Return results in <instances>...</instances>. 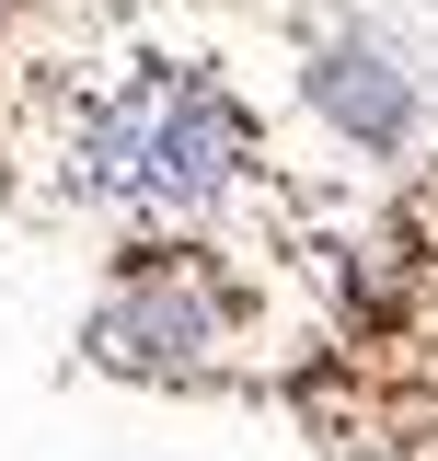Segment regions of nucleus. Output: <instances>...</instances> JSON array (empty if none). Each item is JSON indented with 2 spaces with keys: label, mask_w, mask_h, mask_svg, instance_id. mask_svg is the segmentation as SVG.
Masks as SVG:
<instances>
[{
  "label": "nucleus",
  "mask_w": 438,
  "mask_h": 461,
  "mask_svg": "<svg viewBox=\"0 0 438 461\" xmlns=\"http://www.w3.org/2000/svg\"><path fill=\"white\" fill-rule=\"evenodd\" d=\"M242 162H254V127L208 69H139L81 127V185L127 208H196L219 185H242Z\"/></svg>",
  "instance_id": "obj_1"
},
{
  "label": "nucleus",
  "mask_w": 438,
  "mask_h": 461,
  "mask_svg": "<svg viewBox=\"0 0 438 461\" xmlns=\"http://www.w3.org/2000/svg\"><path fill=\"white\" fill-rule=\"evenodd\" d=\"M93 335H105V357L162 369V357H185V346H208V300H196V288H173V277H139L105 323H93Z\"/></svg>",
  "instance_id": "obj_2"
},
{
  "label": "nucleus",
  "mask_w": 438,
  "mask_h": 461,
  "mask_svg": "<svg viewBox=\"0 0 438 461\" xmlns=\"http://www.w3.org/2000/svg\"><path fill=\"white\" fill-rule=\"evenodd\" d=\"M312 93H324V115H334V127H358L370 150H404V127H415V104H404V81H392L381 58H324Z\"/></svg>",
  "instance_id": "obj_3"
}]
</instances>
